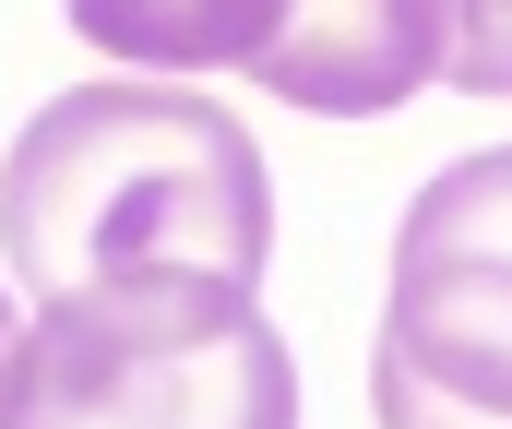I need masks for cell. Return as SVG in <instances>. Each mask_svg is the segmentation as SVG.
<instances>
[{
  "label": "cell",
  "mask_w": 512,
  "mask_h": 429,
  "mask_svg": "<svg viewBox=\"0 0 512 429\" xmlns=\"http://www.w3.org/2000/svg\"><path fill=\"white\" fill-rule=\"evenodd\" d=\"M0 263L36 298L120 275L262 286L274 263L262 143L179 84H72L0 155Z\"/></svg>",
  "instance_id": "cell-1"
},
{
  "label": "cell",
  "mask_w": 512,
  "mask_h": 429,
  "mask_svg": "<svg viewBox=\"0 0 512 429\" xmlns=\"http://www.w3.org/2000/svg\"><path fill=\"white\" fill-rule=\"evenodd\" d=\"M0 429H298V358L215 275L72 286L12 334Z\"/></svg>",
  "instance_id": "cell-2"
},
{
  "label": "cell",
  "mask_w": 512,
  "mask_h": 429,
  "mask_svg": "<svg viewBox=\"0 0 512 429\" xmlns=\"http://www.w3.org/2000/svg\"><path fill=\"white\" fill-rule=\"evenodd\" d=\"M370 406L382 429H512V143L453 155L405 203Z\"/></svg>",
  "instance_id": "cell-3"
},
{
  "label": "cell",
  "mask_w": 512,
  "mask_h": 429,
  "mask_svg": "<svg viewBox=\"0 0 512 429\" xmlns=\"http://www.w3.org/2000/svg\"><path fill=\"white\" fill-rule=\"evenodd\" d=\"M441 60H453V12L441 0H286L251 84L310 108V120H382L417 84H441Z\"/></svg>",
  "instance_id": "cell-4"
},
{
  "label": "cell",
  "mask_w": 512,
  "mask_h": 429,
  "mask_svg": "<svg viewBox=\"0 0 512 429\" xmlns=\"http://www.w3.org/2000/svg\"><path fill=\"white\" fill-rule=\"evenodd\" d=\"M286 0H72V36H96L131 72H251Z\"/></svg>",
  "instance_id": "cell-5"
},
{
  "label": "cell",
  "mask_w": 512,
  "mask_h": 429,
  "mask_svg": "<svg viewBox=\"0 0 512 429\" xmlns=\"http://www.w3.org/2000/svg\"><path fill=\"white\" fill-rule=\"evenodd\" d=\"M441 12H453V60H441V84L512 96V0H441Z\"/></svg>",
  "instance_id": "cell-6"
},
{
  "label": "cell",
  "mask_w": 512,
  "mask_h": 429,
  "mask_svg": "<svg viewBox=\"0 0 512 429\" xmlns=\"http://www.w3.org/2000/svg\"><path fill=\"white\" fill-rule=\"evenodd\" d=\"M0 358H12V298H0Z\"/></svg>",
  "instance_id": "cell-7"
}]
</instances>
